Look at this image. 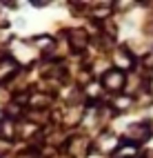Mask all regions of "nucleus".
I'll return each mask as SVG.
<instances>
[{
	"mask_svg": "<svg viewBox=\"0 0 153 158\" xmlns=\"http://www.w3.org/2000/svg\"><path fill=\"white\" fill-rule=\"evenodd\" d=\"M124 82H127V78H124V71L122 69L104 71V76H102V87H104L107 91H111V94L120 91L122 87H124Z\"/></svg>",
	"mask_w": 153,
	"mask_h": 158,
	"instance_id": "1",
	"label": "nucleus"
},
{
	"mask_svg": "<svg viewBox=\"0 0 153 158\" xmlns=\"http://www.w3.org/2000/svg\"><path fill=\"white\" fill-rule=\"evenodd\" d=\"M151 136V129L147 125H129L127 131H124V140L129 143H144Z\"/></svg>",
	"mask_w": 153,
	"mask_h": 158,
	"instance_id": "2",
	"label": "nucleus"
},
{
	"mask_svg": "<svg viewBox=\"0 0 153 158\" xmlns=\"http://www.w3.org/2000/svg\"><path fill=\"white\" fill-rule=\"evenodd\" d=\"M69 45L73 51H84L89 45V34L84 29H71L69 31Z\"/></svg>",
	"mask_w": 153,
	"mask_h": 158,
	"instance_id": "3",
	"label": "nucleus"
},
{
	"mask_svg": "<svg viewBox=\"0 0 153 158\" xmlns=\"http://www.w3.org/2000/svg\"><path fill=\"white\" fill-rule=\"evenodd\" d=\"M16 71H18V62L14 58H0V82L11 78Z\"/></svg>",
	"mask_w": 153,
	"mask_h": 158,
	"instance_id": "4",
	"label": "nucleus"
},
{
	"mask_svg": "<svg viewBox=\"0 0 153 158\" xmlns=\"http://www.w3.org/2000/svg\"><path fill=\"white\" fill-rule=\"evenodd\" d=\"M16 134H18V129H16L14 120H11V118H2V123H0V136L7 138V140H14Z\"/></svg>",
	"mask_w": 153,
	"mask_h": 158,
	"instance_id": "5",
	"label": "nucleus"
},
{
	"mask_svg": "<svg viewBox=\"0 0 153 158\" xmlns=\"http://www.w3.org/2000/svg\"><path fill=\"white\" fill-rule=\"evenodd\" d=\"M51 105V96L49 94H33L31 96V107L33 109H45Z\"/></svg>",
	"mask_w": 153,
	"mask_h": 158,
	"instance_id": "6",
	"label": "nucleus"
},
{
	"mask_svg": "<svg viewBox=\"0 0 153 158\" xmlns=\"http://www.w3.org/2000/svg\"><path fill=\"white\" fill-rule=\"evenodd\" d=\"M116 136L113 134H107V136H102L100 138V152H113L116 149Z\"/></svg>",
	"mask_w": 153,
	"mask_h": 158,
	"instance_id": "7",
	"label": "nucleus"
},
{
	"mask_svg": "<svg viewBox=\"0 0 153 158\" xmlns=\"http://www.w3.org/2000/svg\"><path fill=\"white\" fill-rule=\"evenodd\" d=\"M113 58H116V65H118V67H122V69H129L131 65H133V58H129L127 51H118Z\"/></svg>",
	"mask_w": 153,
	"mask_h": 158,
	"instance_id": "8",
	"label": "nucleus"
},
{
	"mask_svg": "<svg viewBox=\"0 0 153 158\" xmlns=\"http://www.w3.org/2000/svg\"><path fill=\"white\" fill-rule=\"evenodd\" d=\"M133 156H135V149H133V147H124V149L118 152V158H133Z\"/></svg>",
	"mask_w": 153,
	"mask_h": 158,
	"instance_id": "9",
	"label": "nucleus"
},
{
	"mask_svg": "<svg viewBox=\"0 0 153 158\" xmlns=\"http://www.w3.org/2000/svg\"><path fill=\"white\" fill-rule=\"evenodd\" d=\"M129 105H131V98H118L116 100V107H122V109L129 107Z\"/></svg>",
	"mask_w": 153,
	"mask_h": 158,
	"instance_id": "10",
	"label": "nucleus"
}]
</instances>
